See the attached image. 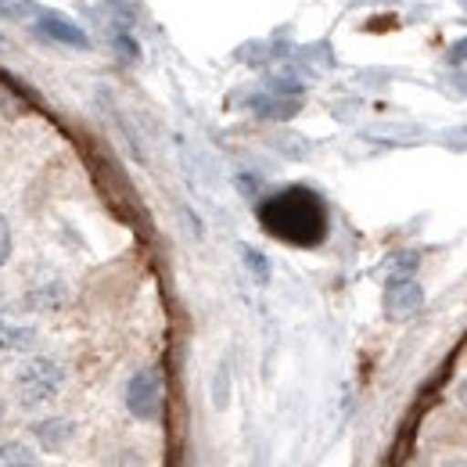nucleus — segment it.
<instances>
[{
  "label": "nucleus",
  "mask_w": 467,
  "mask_h": 467,
  "mask_svg": "<svg viewBox=\"0 0 467 467\" xmlns=\"http://www.w3.org/2000/svg\"><path fill=\"white\" fill-rule=\"evenodd\" d=\"M259 227L295 248H317L327 237V205L309 187H285L259 205Z\"/></svg>",
  "instance_id": "f257e3e1"
},
{
  "label": "nucleus",
  "mask_w": 467,
  "mask_h": 467,
  "mask_svg": "<svg viewBox=\"0 0 467 467\" xmlns=\"http://www.w3.org/2000/svg\"><path fill=\"white\" fill-rule=\"evenodd\" d=\"M65 381H68V367L61 363L58 356L33 352V356L15 370L11 396H15V403L22 410H40L58 400Z\"/></svg>",
  "instance_id": "f03ea898"
},
{
  "label": "nucleus",
  "mask_w": 467,
  "mask_h": 467,
  "mask_svg": "<svg viewBox=\"0 0 467 467\" xmlns=\"http://www.w3.org/2000/svg\"><path fill=\"white\" fill-rule=\"evenodd\" d=\"M162 400H166V385H162V370L159 367H140L122 392V403L130 410V417L151 424L162 417Z\"/></svg>",
  "instance_id": "7ed1b4c3"
},
{
  "label": "nucleus",
  "mask_w": 467,
  "mask_h": 467,
  "mask_svg": "<svg viewBox=\"0 0 467 467\" xmlns=\"http://www.w3.org/2000/svg\"><path fill=\"white\" fill-rule=\"evenodd\" d=\"M79 435V424L72 417H61V413H51V417H40L29 424V442L40 450V453H51L58 457L65 453Z\"/></svg>",
  "instance_id": "20e7f679"
},
{
  "label": "nucleus",
  "mask_w": 467,
  "mask_h": 467,
  "mask_svg": "<svg viewBox=\"0 0 467 467\" xmlns=\"http://www.w3.org/2000/svg\"><path fill=\"white\" fill-rule=\"evenodd\" d=\"M420 306H424V288L410 274H396L385 285V317L389 320H410L420 313Z\"/></svg>",
  "instance_id": "39448f33"
},
{
  "label": "nucleus",
  "mask_w": 467,
  "mask_h": 467,
  "mask_svg": "<svg viewBox=\"0 0 467 467\" xmlns=\"http://www.w3.org/2000/svg\"><path fill=\"white\" fill-rule=\"evenodd\" d=\"M36 33L47 36V40H55V44H61V47H76V51H87V47H90V36H87L72 18H65L58 11H40V15H36Z\"/></svg>",
  "instance_id": "423d86ee"
},
{
  "label": "nucleus",
  "mask_w": 467,
  "mask_h": 467,
  "mask_svg": "<svg viewBox=\"0 0 467 467\" xmlns=\"http://www.w3.org/2000/svg\"><path fill=\"white\" fill-rule=\"evenodd\" d=\"M36 346H40L36 324L0 317V352H4V356H33Z\"/></svg>",
  "instance_id": "0eeeda50"
},
{
  "label": "nucleus",
  "mask_w": 467,
  "mask_h": 467,
  "mask_svg": "<svg viewBox=\"0 0 467 467\" xmlns=\"http://www.w3.org/2000/svg\"><path fill=\"white\" fill-rule=\"evenodd\" d=\"M65 285L61 281H47V285H36V288H29L26 298H22V306L29 309V313H58L61 306H65Z\"/></svg>",
  "instance_id": "6e6552de"
},
{
  "label": "nucleus",
  "mask_w": 467,
  "mask_h": 467,
  "mask_svg": "<svg viewBox=\"0 0 467 467\" xmlns=\"http://www.w3.org/2000/svg\"><path fill=\"white\" fill-rule=\"evenodd\" d=\"M0 467H44L40 450L22 439H0Z\"/></svg>",
  "instance_id": "1a4fd4ad"
},
{
  "label": "nucleus",
  "mask_w": 467,
  "mask_h": 467,
  "mask_svg": "<svg viewBox=\"0 0 467 467\" xmlns=\"http://www.w3.org/2000/svg\"><path fill=\"white\" fill-rule=\"evenodd\" d=\"M227 403H231V374H227V367H220L216 381H213V407L223 410Z\"/></svg>",
  "instance_id": "9d476101"
},
{
  "label": "nucleus",
  "mask_w": 467,
  "mask_h": 467,
  "mask_svg": "<svg viewBox=\"0 0 467 467\" xmlns=\"http://www.w3.org/2000/svg\"><path fill=\"white\" fill-rule=\"evenodd\" d=\"M11 252H15V237H11V223L7 216L0 213V270L11 263Z\"/></svg>",
  "instance_id": "9b49d317"
},
{
  "label": "nucleus",
  "mask_w": 467,
  "mask_h": 467,
  "mask_svg": "<svg viewBox=\"0 0 467 467\" xmlns=\"http://www.w3.org/2000/svg\"><path fill=\"white\" fill-rule=\"evenodd\" d=\"M244 263H248V270H252L259 281H270V263L263 259V252H255V248H244Z\"/></svg>",
  "instance_id": "f8f14e48"
},
{
  "label": "nucleus",
  "mask_w": 467,
  "mask_h": 467,
  "mask_svg": "<svg viewBox=\"0 0 467 467\" xmlns=\"http://www.w3.org/2000/svg\"><path fill=\"white\" fill-rule=\"evenodd\" d=\"M29 11H33L29 0H0V15L4 18H26Z\"/></svg>",
  "instance_id": "ddd939ff"
},
{
  "label": "nucleus",
  "mask_w": 467,
  "mask_h": 467,
  "mask_svg": "<svg viewBox=\"0 0 467 467\" xmlns=\"http://www.w3.org/2000/svg\"><path fill=\"white\" fill-rule=\"evenodd\" d=\"M453 396H457V407L467 413V378L461 381V385H457V392H453Z\"/></svg>",
  "instance_id": "4468645a"
},
{
  "label": "nucleus",
  "mask_w": 467,
  "mask_h": 467,
  "mask_svg": "<svg viewBox=\"0 0 467 467\" xmlns=\"http://www.w3.org/2000/svg\"><path fill=\"white\" fill-rule=\"evenodd\" d=\"M442 467H467V461H446Z\"/></svg>",
  "instance_id": "2eb2a0df"
},
{
  "label": "nucleus",
  "mask_w": 467,
  "mask_h": 467,
  "mask_svg": "<svg viewBox=\"0 0 467 467\" xmlns=\"http://www.w3.org/2000/svg\"><path fill=\"white\" fill-rule=\"evenodd\" d=\"M4 417H7V407H4V400H0V424H4Z\"/></svg>",
  "instance_id": "dca6fc26"
}]
</instances>
